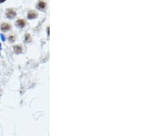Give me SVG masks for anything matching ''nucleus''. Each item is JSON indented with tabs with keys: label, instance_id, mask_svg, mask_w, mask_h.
I'll return each mask as SVG.
<instances>
[{
	"label": "nucleus",
	"instance_id": "obj_11",
	"mask_svg": "<svg viewBox=\"0 0 155 136\" xmlns=\"http://www.w3.org/2000/svg\"><path fill=\"white\" fill-rule=\"evenodd\" d=\"M0 49H1V44H0Z\"/></svg>",
	"mask_w": 155,
	"mask_h": 136
},
{
	"label": "nucleus",
	"instance_id": "obj_6",
	"mask_svg": "<svg viewBox=\"0 0 155 136\" xmlns=\"http://www.w3.org/2000/svg\"><path fill=\"white\" fill-rule=\"evenodd\" d=\"M14 51L17 54H20L22 52V47L20 45H15L14 46Z\"/></svg>",
	"mask_w": 155,
	"mask_h": 136
},
{
	"label": "nucleus",
	"instance_id": "obj_4",
	"mask_svg": "<svg viewBox=\"0 0 155 136\" xmlns=\"http://www.w3.org/2000/svg\"><path fill=\"white\" fill-rule=\"evenodd\" d=\"M46 2L43 0H40L39 1V3H37V8L40 9V10H43L46 8Z\"/></svg>",
	"mask_w": 155,
	"mask_h": 136
},
{
	"label": "nucleus",
	"instance_id": "obj_2",
	"mask_svg": "<svg viewBox=\"0 0 155 136\" xmlns=\"http://www.w3.org/2000/svg\"><path fill=\"white\" fill-rule=\"evenodd\" d=\"M37 17V14L35 11L33 10H30L28 14V18L30 19H35V18Z\"/></svg>",
	"mask_w": 155,
	"mask_h": 136
},
{
	"label": "nucleus",
	"instance_id": "obj_10",
	"mask_svg": "<svg viewBox=\"0 0 155 136\" xmlns=\"http://www.w3.org/2000/svg\"><path fill=\"white\" fill-rule=\"evenodd\" d=\"M6 0H0V3H3L4 1H6Z\"/></svg>",
	"mask_w": 155,
	"mask_h": 136
},
{
	"label": "nucleus",
	"instance_id": "obj_3",
	"mask_svg": "<svg viewBox=\"0 0 155 136\" xmlns=\"http://www.w3.org/2000/svg\"><path fill=\"white\" fill-rule=\"evenodd\" d=\"M11 28V26L9 25L8 23H2V25L1 26V29L3 31L6 32V31H8Z\"/></svg>",
	"mask_w": 155,
	"mask_h": 136
},
{
	"label": "nucleus",
	"instance_id": "obj_9",
	"mask_svg": "<svg viewBox=\"0 0 155 136\" xmlns=\"http://www.w3.org/2000/svg\"><path fill=\"white\" fill-rule=\"evenodd\" d=\"M1 39H2V40L5 41V38H4V37H3V35H1Z\"/></svg>",
	"mask_w": 155,
	"mask_h": 136
},
{
	"label": "nucleus",
	"instance_id": "obj_8",
	"mask_svg": "<svg viewBox=\"0 0 155 136\" xmlns=\"http://www.w3.org/2000/svg\"><path fill=\"white\" fill-rule=\"evenodd\" d=\"M9 40L12 41V42H13L14 41H15V37L14 36H10V37H9Z\"/></svg>",
	"mask_w": 155,
	"mask_h": 136
},
{
	"label": "nucleus",
	"instance_id": "obj_5",
	"mask_svg": "<svg viewBox=\"0 0 155 136\" xmlns=\"http://www.w3.org/2000/svg\"><path fill=\"white\" fill-rule=\"evenodd\" d=\"M26 21L23 20V19H19V20H18L17 21V25L19 27H20V28L24 27V26H26Z\"/></svg>",
	"mask_w": 155,
	"mask_h": 136
},
{
	"label": "nucleus",
	"instance_id": "obj_1",
	"mask_svg": "<svg viewBox=\"0 0 155 136\" xmlns=\"http://www.w3.org/2000/svg\"><path fill=\"white\" fill-rule=\"evenodd\" d=\"M6 16L7 17L10 19H13L16 16V12L12 8L8 9V10L6 12Z\"/></svg>",
	"mask_w": 155,
	"mask_h": 136
},
{
	"label": "nucleus",
	"instance_id": "obj_7",
	"mask_svg": "<svg viewBox=\"0 0 155 136\" xmlns=\"http://www.w3.org/2000/svg\"><path fill=\"white\" fill-rule=\"evenodd\" d=\"M31 41V37H30V35L29 34H26V38H25V41L26 43H29Z\"/></svg>",
	"mask_w": 155,
	"mask_h": 136
}]
</instances>
